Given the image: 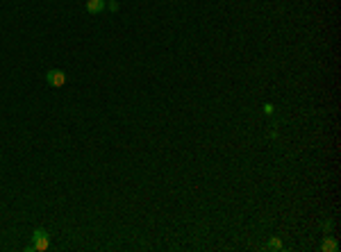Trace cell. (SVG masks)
<instances>
[{
	"label": "cell",
	"mask_w": 341,
	"mask_h": 252,
	"mask_svg": "<svg viewBox=\"0 0 341 252\" xmlns=\"http://www.w3.org/2000/svg\"><path fill=\"white\" fill-rule=\"evenodd\" d=\"M48 248H50V236H48V232L43 227H36L34 234H32V243H30L25 250L28 252H46Z\"/></svg>",
	"instance_id": "obj_1"
},
{
	"label": "cell",
	"mask_w": 341,
	"mask_h": 252,
	"mask_svg": "<svg viewBox=\"0 0 341 252\" xmlns=\"http://www.w3.org/2000/svg\"><path fill=\"white\" fill-rule=\"evenodd\" d=\"M46 82L50 84L53 89H59V87H64L66 84V73L62 68H50L46 73Z\"/></svg>",
	"instance_id": "obj_2"
},
{
	"label": "cell",
	"mask_w": 341,
	"mask_h": 252,
	"mask_svg": "<svg viewBox=\"0 0 341 252\" xmlns=\"http://www.w3.org/2000/svg\"><path fill=\"white\" fill-rule=\"evenodd\" d=\"M105 7H107L105 0H87V12L89 14H102Z\"/></svg>",
	"instance_id": "obj_3"
},
{
	"label": "cell",
	"mask_w": 341,
	"mask_h": 252,
	"mask_svg": "<svg viewBox=\"0 0 341 252\" xmlns=\"http://www.w3.org/2000/svg\"><path fill=\"white\" fill-rule=\"evenodd\" d=\"M321 250H323V252H337V250H339V243H337L332 236H325L323 243H321Z\"/></svg>",
	"instance_id": "obj_4"
},
{
	"label": "cell",
	"mask_w": 341,
	"mask_h": 252,
	"mask_svg": "<svg viewBox=\"0 0 341 252\" xmlns=\"http://www.w3.org/2000/svg\"><path fill=\"white\" fill-rule=\"evenodd\" d=\"M266 248H269V250H282V241L273 236V239L269 241V246H266Z\"/></svg>",
	"instance_id": "obj_5"
},
{
	"label": "cell",
	"mask_w": 341,
	"mask_h": 252,
	"mask_svg": "<svg viewBox=\"0 0 341 252\" xmlns=\"http://www.w3.org/2000/svg\"><path fill=\"white\" fill-rule=\"evenodd\" d=\"M330 229H332V220H328V223H323V232H325V234H328Z\"/></svg>",
	"instance_id": "obj_6"
},
{
	"label": "cell",
	"mask_w": 341,
	"mask_h": 252,
	"mask_svg": "<svg viewBox=\"0 0 341 252\" xmlns=\"http://www.w3.org/2000/svg\"><path fill=\"white\" fill-rule=\"evenodd\" d=\"M264 114H273V105H269V102H266V105H264Z\"/></svg>",
	"instance_id": "obj_7"
},
{
	"label": "cell",
	"mask_w": 341,
	"mask_h": 252,
	"mask_svg": "<svg viewBox=\"0 0 341 252\" xmlns=\"http://www.w3.org/2000/svg\"><path fill=\"white\" fill-rule=\"evenodd\" d=\"M109 2H116V0H109Z\"/></svg>",
	"instance_id": "obj_8"
}]
</instances>
